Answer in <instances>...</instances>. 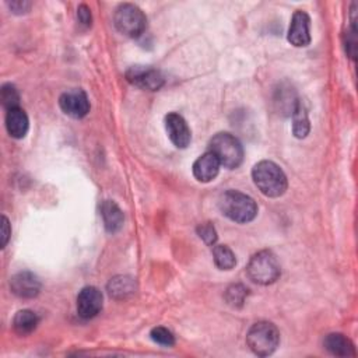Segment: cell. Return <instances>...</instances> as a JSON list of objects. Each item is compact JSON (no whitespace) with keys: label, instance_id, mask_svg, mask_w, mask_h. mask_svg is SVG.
<instances>
[{"label":"cell","instance_id":"obj_12","mask_svg":"<svg viewBox=\"0 0 358 358\" xmlns=\"http://www.w3.org/2000/svg\"><path fill=\"white\" fill-rule=\"evenodd\" d=\"M10 288L20 298H34L39 294L41 282L31 272H20L12 277Z\"/></svg>","mask_w":358,"mask_h":358},{"label":"cell","instance_id":"obj_23","mask_svg":"<svg viewBox=\"0 0 358 358\" xmlns=\"http://www.w3.org/2000/svg\"><path fill=\"white\" fill-rule=\"evenodd\" d=\"M150 336H151V340L156 341L157 344H161V346H165V347H171V346L175 344V337H173V335H172L168 329H165V328H162V326L154 328V329L151 330Z\"/></svg>","mask_w":358,"mask_h":358},{"label":"cell","instance_id":"obj_17","mask_svg":"<svg viewBox=\"0 0 358 358\" xmlns=\"http://www.w3.org/2000/svg\"><path fill=\"white\" fill-rule=\"evenodd\" d=\"M38 324H39V319L36 317V313L30 309L19 310L13 319V328H14L16 333L20 336L31 335L36 329Z\"/></svg>","mask_w":358,"mask_h":358},{"label":"cell","instance_id":"obj_22","mask_svg":"<svg viewBox=\"0 0 358 358\" xmlns=\"http://www.w3.org/2000/svg\"><path fill=\"white\" fill-rule=\"evenodd\" d=\"M2 103H3V107L9 111V109H13V108H19V103H20V96H19V92L16 90L14 85L12 84H5L2 87Z\"/></svg>","mask_w":358,"mask_h":358},{"label":"cell","instance_id":"obj_26","mask_svg":"<svg viewBox=\"0 0 358 358\" xmlns=\"http://www.w3.org/2000/svg\"><path fill=\"white\" fill-rule=\"evenodd\" d=\"M8 5L10 8V10H12V13H14V14H24L31 8L30 2H23V0H13V2H10Z\"/></svg>","mask_w":358,"mask_h":358},{"label":"cell","instance_id":"obj_2","mask_svg":"<svg viewBox=\"0 0 358 358\" xmlns=\"http://www.w3.org/2000/svg\"><path fill=\"white\" fill-rule=\"evenodd\" d=\"M220 211L231 221L246 224L255 220L257 215V206L255 200L238 191H227L220 196Z\"/></svg>","mask_w":358,"mask_h":358},{"label":"cell","instance_id":"obj_21","mask_svg":"<svg viewBox=\"0 0 358 358\" xmlns=\"http://www.w3.org/2000/svg\"><path fill=\"white\" fill-rule=\"evenodd\" d=\"M246 297H248V288L242 284H233L227 288V293H226L227 304L234 308H241L244 305Z\"/></svg>","mask_w":358,"mask_h":358},{"label":"cell","instance_id":"obj_4","mask_svg":"<svg viewBox=\"0 0 358 358\" xmlns=\"http://www.w3.org/2000/svg\"><path fill=\"white\" fill-rule=\"evenodd\" d=\"M246 344L259 357L272 355L280 344V332L272 322H257L249 329Z\"/></svg>","mask_w":358,"mask_h":358},{"label":"cell","instance_id":"obj_3","mask_svg":"<svg viewBox=\"0 0 358 358\" xmlns=\"http://www.w3.org/2000/svg\"><path fill=\"white\" fill-rule=\"evenodd\" d=\"M246 273L253 283L268 286L280 277L282 268L276 255L272 251H260L251 257Z\"/></svg>","mask_w":358,"mask_h":358},{"label":"cell","instance_id":"obj_9","mask_svg":"<svg viewBox=\"0 0 358 358\" xmlns=\"http://www.w3.org/2000/svg\"><path fill=\"white\" fill-rule=\"evenodd\" d=\"M165 129L172 145L178 149H187L192 140L191 129L187 120L175 112L165 116Z\"/></svg>","mask_w":358,"mask_h":358},{"label":"cell","instance_id":"obj_16","mask_svg":"<svg viewBox=\"0 0 358 358\" xmlns=\"http://www.w3.org/2000/svg\"><path fill=\"white\" fill-rule=\"evenodd\" d=\"M325 348L336 357H355V347L352 341L341 333H330L324 341Z\"/></svg>","mask_w":358,"mask_h":358},{"label":"cell","instance_id":"obj_8","mask_svg":"<svg viewBox=\"0 0 358 358\" xmlns=\"http://www.w3.org/2000/svg\"><path fill=\"white\" fill-rule=\"evenodd\" d=\"M103 293L97 287H84L77 295V313L83 319L97 317L103 309Z\"/></svg>","mask_w":358,"mask_h":358},{"label":"cell","instance_id":"obj_1","mask_svg":"<svg viewBox=\"0 0 358 358\" xmlns=\"http://www.w3.org/2000/svg\"><path fill=\"white\" fill-rule=\"evenodd\" d=\"M256 188L267 198H280L286 193L288 182L284 171L273 161L263 160L252 169Z\"/></svg>","mask_w":358,"mask_h":358},{"label":"cell","instance_id":"obj_10","mask_svg":"<svg viewBox=\"0 0 358 358\" xmlns=\"http://www.w3.org/2000/svg\"><path fill=\"white\" fill-rule=\"evenodd\" d=\"M309 27H310L309 16L302 10H297L291 19V24H290V30H288V35H287L288 42L297 48L308 47V45L310 43Z\"/></svg>","mask_w":358,"mask_h":358},{"label":"cell","instance_id":"obj_11","mask_svg":"<svg viewBox=\"0 0 358 358\" xmlns=\"http://www.w3.org/2000/svg\"><path fill=\"white\" fill-rule=\"evenodd\" d=\"M61 109L74 119H81L90 112V101L83 90H73L59 98Z\"/></svg>","mask_w":358,"mask_h":358},{"label":"cell","instance_id":"obj_6","mask_svg":"<svg viewBox=\"0 0 358 358\" xmlns=\"http://www.w3.org/2000/svg\"><path fill=\"white\" fill-rule=\"evenodd\" d=\"M114 24L120 34L130 38H138L146 31L147 17L136 5L123 3L115 10Z\"/></svg>","mask_w":358,"mask_h":358},{"label":"cell","instance_id":"obj_20","mask_svg":"<svg viewBox=\"0 0 358 358\" xmlns=\"http://www.w3.org/2000/svg\"><path fill=\"white\" fill-rule=\"evenodd\" d=\"M213 259L220 271H231L237 264L235 255L227 245H215L213 249Z\"/></svg>","mask_w":358,"mask_h":358},{"label":"cell","instance_id":"obj_15","mask_svg":"<svg viewBox=\"0 0 358 358\" xmlns=\"http://www.w3.org/2000/svg\"><path fill=\"white\" fill-rule=\"evenodd\" d=\"M101 215L104 220L105 230L108 233L115 234L123 227V221H125L123 211L114 200H105L101 204Z\"/></svg>","mask_w":358,"mask_h":358},{"label":"cell","instance_id":"obj_13","mask_svg":"<svg viewBox=\"0 0 358 358\" xmlns=\"http://www.w3.org/2000/svg\"><path fill=\"white\" fill-rule=\"evenodd\" d=\"M220 161L217 160V157L207 151L206 154L200 156L195 164H193V176L198 179L199 182L207 184L214 181L217 178L218 172H220Z\"/></svg>","mask_w":358,"mask_h":358},{"label":"cell","instance_id":"obj_7","mask_svg":"<svg viewBox=\"0 0 358 358\" xmlns=\"http://www.w3.org/2000/svg\"><path fill=\"white\" fill-rule=\"evenodd\" d=\"M126 78L130 84L147 92H158L164 85L165 78L162 73L150 66H131L126 72Z\"/></svg>","mask_w":358,"mask_h":358},{"label":"cell","instance_id":"obj_27","mask_svg":"<svg viewBox=\"0 0 358 358\" xmlns=\"http://www.w3.org/2000/svg\"><path fill=\"white\" fill-rule=\"evenodd\" d=\"M12 235V227H10V222L8 220L6 215L2 217V248H5L10 240Z\"/></svg>","mask_w":358,"mask_h":358},{"label":"cell","instance_id":"obj_5","mask_svg":"<svg viewBox=\"0 0 358 358\" xmlns=\"http://www.w3.org/2000/svg\"><path fill=\"white\" fill-rule=\"evenodd\" d=\"M210 153H213L221 165L229 169L238 168L244 161V147L241 142L230 133H217L210 142Z\"/></svg>","mask_w":358,"mask_h":358},{"label":"cell","instance_id":"obj_24","mask_svg":"<svg viewBox=\"0 0 358 358\" xmlns=\"http://www.w3.org/2000/svg\"><path fill=\"white\" fill-rule=\"evenodd\" d=\"M196 231H198V235H199L207 245H210V246L215 245L218 237H217V231H215V229H214V226H213L211 222L199 224Z\"/></svg>","mask_w":358,"mask_h":358},{"label":"cell","instance_id":"obj_19","mask_svg":"<svg viewBox=\"0 0 358 358\" xmlns=\"http://www.w3.org/2000/svg\"><path fill=\"white\" fill-rule=\"evenodd\" d=\"M134 291H136V282H134V279L127 277V276L114 277L108 283V293L111 297H114L116 299H123V298L131 295Z\"/></svg>","mask_w":358,"mask_h":358},{"label":"cell","instance_id":"obj_18","mask_svg":"<svg viewBox=\"0 0 358 358\" xmlns=\"http://www.w3.org/2000/svg\"><path fill=\"white\" fill-rule=\"evenodd\" d=\"M310 130L308 112L302 101H297L293 108V133L297 139H305Z\"/></svg>","mask_w":358,"mask_h":358},{"label":"cell","instance_id":"obj_14","mask_svg":"<svg viewBox=\"0 0 358 358\" xmlns=\"http://www.w3.org/2000/svg\"><path fill=\"white\" fill-rule=\"evenodd\" d=\"M30 127V120L24 109L13 108L8 111L6 115V129L9 134L14 139H23L25 138V134Z\"/></svg>","mask_w":358,"mask_h":358},{"label":"cell","instance_id":"obj_25","mask_svg":"<svg viewBox=\"0 0 358 358\" xmlns=\"http://www.w3.org/2000/svg\"><path fill=\"white\" fill-rule=\"evenodd\" d=\"M77 17H78V21H80L83 25H85V27L92 25L93 17H92V10L88 9V6L80 5L78 9H77Z\"/></svg>","mask_w":358,"mask_h":358}]
</instances>
